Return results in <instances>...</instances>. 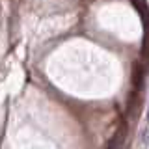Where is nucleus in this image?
<instances>
[{
    "instance_id": "nucleus-1",
    "label": "nucleus",
    "mask_w": 149,
    "mask_h": 149,
    "mask_svg": "<svg viewBox=\"0 0 149 149\" xmlns=\"http://www.w3.org/2000/svg\"><path fill=\"white\" fill-rule=\"evenodd\" d=\"M125 138H127V123H123V125L118 129L116 136L112 138V142H110V149H121V147H123Z\"/></svg>"
},
{
    "instance_id": "nucleus-2",
    "label": "nucleus",
    "mask_w": 149,
    "mask_h": 149,
    "mask_svg": "<svg viewBox=\"0 0 149 149\" xmlns=\"http://www.w3.org/2000/svg\"><path fill=\"white\" fill-rule=\"evenodd\" d=\"M147 121H149V108H147Z\"/></svg>"
}]
</instances>
